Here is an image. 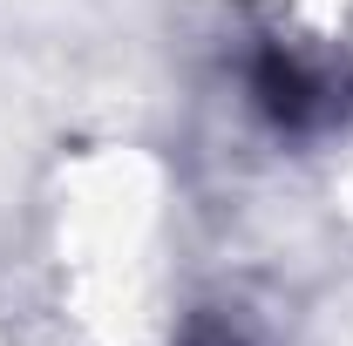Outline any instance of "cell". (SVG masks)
<instances>
[{
	"label": "cell",
	"instance_id": "6da1fadb",
	"mask_svg": "<svg viewBox=\"0 0 353 346\" xmlns=\"http://www.w3.org/2000/svg\"><path fill=\"white\" fill-rule=\"evenodd\" d=\"M190 346H245V340H231V333H211V340H190Z\"/></svg>",
	"mask_w": 353,
	"mask_h": 346
}]
</instances>
